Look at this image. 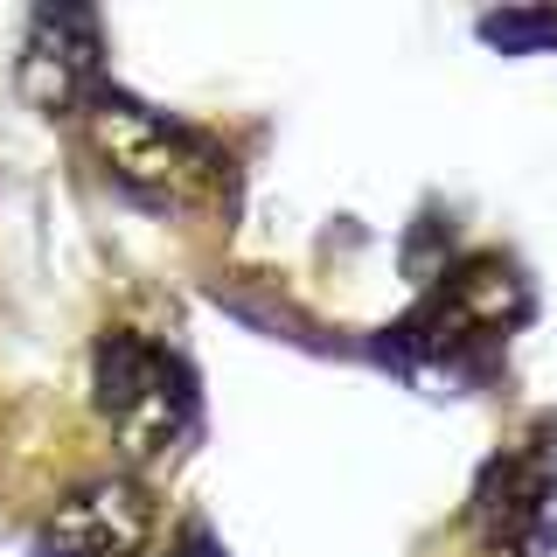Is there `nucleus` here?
<instances>
[{
	"instance_id": "1",
	"label": "nucleus",
	"mask_w": 557,
	"mask_h": 557,
	"mask_svg": "<svg viewBox=\"0 0 557 557\" xmlns=\"http://www.w3.org/2000/svg\"><path fill=\"white\" fill-rule=\"evenodd\" d=\"M91 405L112 425L126 467H168L196 440V376L168 342L139 327H104L91 348Z\"/></svg>"
},
{
	"instance_id": "2",
	"label": "nucleus",
	"mask_w": 557,
	"mask_h": 557,
	"mask_svg": "<svg viewBox=\"0 0 557 557\" xmlns=\"http://www.w3.org/2000/svg\"><path fill=\"white\" fill-rule=\"evenodd\" d=\"M77 119H84V133H91L104 174L126 182L139 202H153V209H196V202H209L223 188L216 147L196 139L188 126H174L168 112L126 98L119 84H104Z\"/></svg>"
},
{
	"instance_id": "3",
	"label": "nucleus",
	"mask_w": 557,
	"mask_h": 557,
	"mask_svg": "<svg viewBox=\"0 0 557 557\" xmlns=\"http://www.w3.org/2000/svg\"><path fill=\"white\" fill-rule=\"evenodd\" d=\"M550 502H557V467L550 440H530L522 453L495 460L474 487V530L495 557H536L550 536Z\"/></svg>"
},
{
	"instance_id": "4",
	"label": "nucleus",
	"mask_w": 557,
	"mask_h": 557,
	"mask_svg": "<svg viewBox=\"0 0 557 557\" xmlns=\"http://www.w3.org/2000/svg\"><path fill=\"white\" fill-rule=\"evenodd\" d=\"M22 91L42 104L49 119H77L84 104L104 91V42L98 22L77 8H42L28 22V49H22Z\"/></svg>"
},
{
	"instance_id": "5",
	"label": "nucleus",
	"mask_w": 557,
	"mask_h": 557,
	"mask_svg": "<svg viewBox=\"0 0 557 557\" xmlns=\"http://www.w3.org/2000/svg\"><path fill=\"white\" fill-rule=\"evenodd\" d=\"M153 502L133 474L84 481L70 502H57L42 530V557H147Z\"/></svg>"
},
{
	"instance_id": "6",
	"label": "nucleus",
	"mask_w": 557,
	"mask_h": 557,
	"mask_svg": "<svg viewBox=\"0 0 557 557\" xmlns=\"http://www.w3.org/2000/svg\"><path fill=\"white\" fill-rule=\"evenodd\" d=\"M168 557H223V550H216V544H209V536H202V530H188V536H182V544H174Z\"/></svg>"
}]
</instances>
